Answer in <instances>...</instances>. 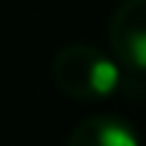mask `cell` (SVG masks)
Returning a JSON list of instances; mask_svg holds the SVG:
<instances>
[{"mask_svg":"<svg viewBox=\"0 0 146 146\" xmlns=\"http://www.w3.org/2000/svg\"><path fill=\"white\" fill-rule=\"evenodd\" d=\"M52 80L72 100H106L123 86V69L92 43H69L52 60Z\"/></svg>","mask_w":146,"mask_h":146,"instance_id":"1","label":"cell"},{"mask_svg":"<svg viewBox=\"0 0 146 146\" xmlns=\"http://www.w3.org/2000/svg\"><path fill=\"white\" fill-rule=\"evenodd\" d=\"M109 49L123 72L146 75V0H123L109 20Z\"/></svg>","mask_w":146,"mask_h":146,"instance_id":"2","label":"cell"},{"mask_svg":"<svg viewBox=\"0 0 146 146\" xmlns=\"http://www.w3.org/2000/svg\"><path fill=\"white\" fill-rule=\"evenodd\" d=\"M66 146H140V137L117 115H92L75 126Z\"/></svg>","mask_w":146,"mask_h":146,"instance_id":"3","label":"cell"}]
</instances>
